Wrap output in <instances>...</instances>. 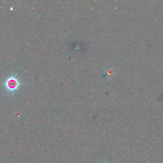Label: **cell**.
Returning a JSON list of instances; mask_svg holds the SVG:
<instances>
[{
    "instance_id": "obj_1",
    "label": "cell",
    "mask_w": 163,
    "mask_h": 163,
    "mask_svg": "<svg viewBox=\"0 0 163 163\" xmlns=\"http://www.w3.org/2000/svg\"><path fill=\"white\" fill-rule=\"evenodd\" d=\"M4 85L8 92L13 93L18 89V88L21 85V83L20 82L17 77L12 76L7 79L5 82L4 83Z\"/></svg>"
}]
</instances>
